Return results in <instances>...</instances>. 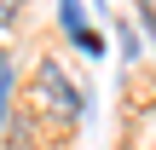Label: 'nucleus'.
I'll return each mask as SVG.
<instances>
[{
	"mask_svg": "<svg viewBox=\"0 0 156 150\" xmlns=\"http://www.w3.org/2000/svg\"><path fill=\"white\" fill-rule=\"evenodd\" d=\"M35 81H41V92H46V98H52V104H58L64 116H87V98H81V92H75L69 81H64V64H58V58H46Z\"/></svg>",
	"mask_w": 156,
	"mask_h": 150,
	"instance_id": "nucleus-1",
	"label": "nucleus"
},
{
	"mask_svg": "<svg viewBox=\"0 0 156 150\" xmlns=\"http://www.w3.org/2000/svg\"><path fill=\"white\" fill-rule=\"evenodd\" d=\"M58 12H64V29H69V40H81V35H87V12H81V0H58Z\"/></svg>",
	"mask_w": 156,
	"mask_h": 150,
	"instance_id": "nucleus-2",
	"label": "nucleus"
},
{
	"mask_svg": "<svg viewBox=\"0 0 156 150\" xmlns=\"http://www.w3.org/2000/svg\"><path fill=\"white\" fill-rule=\"evenodd\" d=\"M12 75H17L12 52H0V133H6V98H12Z\"/></svg>",
	"mask_w": 156,
	"mask_h": 150,
	"instance_id": "nucleus-3",
	"label": "nucleus"
},
{
	"mask_svg": "<svg viewBox=\"0 0 156 150\" xmlns=\"http://www.w3.org/2000/svg\"><path fill=\"white\" fill-rule=\"evenodd\" d=\"M17 12H23V0H0V29H12V23H17Z\"/></svg>",
	"mask_w": 156,
	"mask_h": 150,
	"instance_id": "nucleus-4",
	"label": "nucleus"
},
{
	"mask_svg": "<svg viewBox=\"0 0 156 150\" xmlns=\"http://www.w3.org/2000/svg\"><path fill=\"white\" fill-rule=\"evenodd\" d=\"M75 46H81V52H93V58H98V52H104V35H93V29H87V35H81V40H75Z\"/></svg>",
	"mask_w": 156,
	"mask_h": 150,
	"instance_id": "nucleus-5",
	"label": "nucleus"
}]
</instances>
